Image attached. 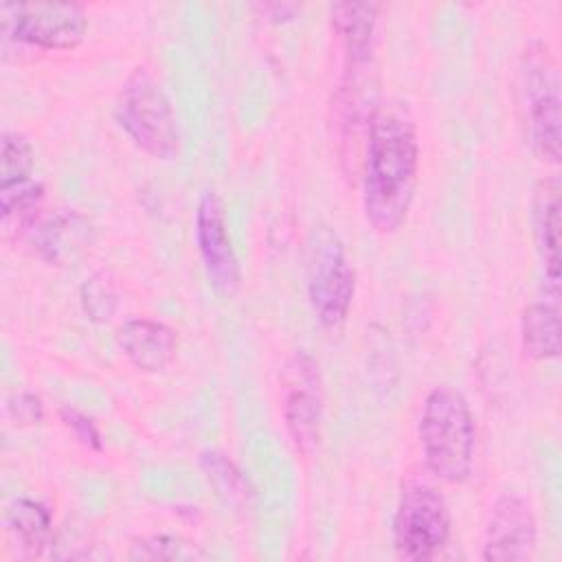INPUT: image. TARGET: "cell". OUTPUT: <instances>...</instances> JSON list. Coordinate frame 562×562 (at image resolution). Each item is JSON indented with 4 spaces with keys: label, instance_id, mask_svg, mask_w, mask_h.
Returning <instances> with one entry per match:
<instances>
[{
    "label": "cell",
    "instance_id": "19",
    "mask_svg": "<svg viewBox=\"0 0 562 562\" xmlns=\"http://www.w3.org/2000/svg\"><path fill=\"white\" fill-rule=\"evenodd\" d=\"M33 178V145L20 132H4L0 138V187Z\"/></svg>",
    "mask_w": 562,
    "mask_h": 562
},
{
    "label": "cell",
    "instance_id": "13",
    "mask_svg": "<svg viewBox=\"0 0 562 562\" xmlns=\"http://www.w3.org/2000/svg\"><path fill=\"white\" fill-rule=\"evenodd\" d=\"M378 11H380V4L375 2L331 4V24L345 46V59H347L345 72H362L369 66Z\"/></svg>",
    "mask_w": 562,
    "mask_h": 562
},
{
    "label": "cell",
    "instance_id": "14",
    "mask_svg": "<svg viewBox=\"0 0 562 562\" xmlns=\"http://www.w3.org/2000/svg\"><path fill=\"white\" fill-rule=\"evenodd\" d=\"M533 235L553 294L560 288V187L558 180H542L533 193Z\"/></svg>",
    "mask_w": 562,
    "mask_h": 562
},
{
    "label": "cell",
    "instance_id": "12",
    "mask_svg": "<svg viewBox=\"0 0 562 562\" xmlns=\"http://www.w3.org/2000/svg\"><path fill=\"white\" fill-rule=\"evenodd\" d=\"M22 231L37 257L57 266L75 259L90 241V226L75 211H59L48 217L35 215Z\"/></svg>",
    "mask_w": 562,
    "mask_h": 562
},
{
    "label": "cell",
    "instance_id": "16",
    "mask_svg": "<svg viewBox=\"0 0 562 562\" xmlns=\"http://www.w3.org/2000/svg\"><path fill=\"white\" fill-rule=\"evenodd\" d=\"M522 349L533 360H551L560 356V310L558 303H529L520 318Z\"/></svg>",
    "mask_w": 562,
    "mask_h": 562
},
{
    "label": "cell",
    "instance_id": "18",
    "mask_svg": "<svg viewBox=\"0 0 562 562\" xmlns=\"http://www.w3.org/2000/svg\"><path fill=\"white\" fill-rule=\"evenodd\" d=\"M83 314L94 323H108L119 307V288L110 270L92 272L79 288Z\"/></svg>",
    "mask_w": 562,
    "mask_h": 562
},
{
    "label": "cell",
    "instance_id": "20",
    "mask_svg": "<svg viewBox=\"0 0 562 562\" xmlns=\"http://www.w3.org/2000/svg\"><path fill=\"white\" fill-rule=\"evenodd\" d=\"M132 560H195L206 558V553L189 540H182L178 536L156 533L140 538L136 544H132L130 551Z\"/></svg>",
    "mask_w": 562,
    "mask_h": 562
},
{
    "label": "cell",
    "instance_id": "22",
    "mask_svg": "<svg viewBox=\"0 0 562 562\" xmlns=\"http://www.w3.org/2000/svg\"><path fill=\"white\" fill-rule=\"evenodd\" d=\"M7 413L18 424H40L44 419V404L31 391H18L7 400Z\"/></svg>",
    "mask_w": 562,
    "mask_h": 562
},
{
    "label": "cell",
    "instance_id": "5",
    "mask_svg": "<svg viewBox=\"0 0 562 562\" xmlns=\"http://www.w3.org/2000/svg\"><path fill=\"white\" fill-rule=\"evenodd\" d=\"M356 294V270L347 259L345 244L329 226H318L310 239L307 299L316 321L336 329L349 316Z\"/></svg>",
    "mask_w": 562,
    "mask_h": 562
},
{
    "label": "cell",
    "instance_id": "21",
    "mask_svg": "<svg viewBox=\"0 0 562 562\" xmlns=\"http://www.w3.org/2000/svg\"><path fill=\"white\" fill-rule=\"evenodd\" d=\"M59 417L64 422V426L77 437L79 443H83L86 448L99 452L103 448V439L101 432L97 428V424L81 411L72 408V406H61L59 408Z\"/></svg>",
    "mask_w": 562,
    "mask_h": 562
},
{
    "label": "cell",
    "instance_id": "8",
    "mask_svg": "<svg viewBox=\"0 0 562 562\" xmlns=\"http://www.w3.org/2000/svg\"><path fill=\"white\" fill-rule=\"evenodd\" d=\"M281 411L296 450L312 454L321 439L323 386L318 362L307 351H294L281 371Z\"/></svg>",
    "mask_w": 562,
    "mask_h": 562
},
{
    "label": "cell",
    "instance_id": "6",
    "mask_svg": "<svg viewBox=\"0 0 562 562\" xmlns=\"http://www.w3.org/2000/svg\"><path fill=\"white\" fill-rule=\"evenodd\" d=\"M4 40L42 50H70L88 33V13L77 2H2Z\"/></svg>",
    "mask_w": 562,
    "mask_h": 562
},
{
    "label": "cell",
    "instance_id": "3",
    "mask_svg": "<svg viewBox=\"0 0 562 562\" xmlns=\"http://www.w3.org/2000/svg\"><path fill=\"white\" fill-rule=\"evenodd\" d=\"M114 119L130 140L151 158H178V116L160 81L147 68H134L123 81L114 101Z\"/></svg>",
    "mask_w": 562,
    "mask_h": 562
},
{
    "label": "cell",
    "instance_id": "11",
    "mask_svg": "<svg viewBox=\"0 0 562 562\" xmlns=\"http://www.w3.org/2000/svg\"><path fill=\"white\" fill-rule=\"evenodd\" d=\"M116 345L125 358L145 373L162 371L178 351V334L162 321L134 316L119 325Z\"/></svg>",
    "mask_w": 562,
    "mask_h": 562
},
{
    "label": "cell",
    "instance_id": "1",
    "mask_svg": "<svg viewBox=\"0 0 562 562\" xmlns=\"http://www.w3.org/2000/svg\"><path fill=\"white\" fill-rule=\"evenodd\" d=\"M419 173V136L404 101L373 108L362 167V211L373 231L395 233L411 211Z\"/></svg>",
    "mask_w": 562,
    "mask_h": 562
},
{
    "label": "cell",
    "instance_id": "15",
    "mask_svg": "<svg viewBox=\"0 0 562 562\" xmlns=\"http://www.w3.org/2000/svg\"><path fill=\"white\" fill-rule=\"evenodd\" d=\"M7 529L24 558H37L53 538V514L35 498H15L7 507Z\"/></svg>",
    "mask_w": 562,
    "mask_h": 562
},
{
    "label": "cell",
    "instance_id": "2",
    "mask_svg": "<svg viewBox=\"0 0 562 562\" xmlns=\"http://www.w3.org/2000/svg\"><path fill=\"white\" fill-rule=\"evenodd\" d=\"M419 446L428 472L443 483H463L474 463L476 424L461 391L450 384L430 389L419 415Z\"/></svg>",
    "mask_w": 562,
    "mask_h": 562
},
{
    "label": "cell",
    "instance_id": "4",
    "mask_svg": "<svg viewBox=\"0 0 562 562\" xmlns=\"http://www.w3.org/2000/svg\"><path fill=\"white\" fill-rule=\"evenodd\" d=\"M452 516L441 492L419 479L402 485L393 516V547L402 560L437 558L450 540Z\"/></svg>",
    "mask_w": 562,
    "mask_h": 562
},
{
    "label": "cell",
    "instance_id": "7",
    "mask_svg": "<svg viewBox=\"0 0 562 562\" xmlns=\"http://www.w3.org/2000/svg\"><path fill=\"white\" fill-rule=\"evenodd\" d=\"M522 99L527 110V127L536 151L551 160H560V83L547 46L533 44L522 55L520 68Z\"/></svg>",
    "mask_w": 562,
    "mask_h": 562
},
{
    "label": "cell",
    "instance_id": "17",
    "mask_svg": "<svg viewBox=\"0 0 562 562\" xmlns=\"http://www.w3.org/2000/svg\"><path fill=\"white\" fill-rule=\"evenodd\" d=\"M200 463H202V470L206 472L209 483L217 490V494L224 498L226 505L237 509H246L250 505L252 490L246 476L241 474V470L228 459V454L220 450H206L202 452Z\"/></svg>",
    "mask_w": 562,
    "mask_h": 562
},
{
    "label": "cell",
    "instance_id": "9",
    "mask_svg": "<svg viewBox=\"0 0 562 562\" xmlns=\"http://www.w3.org/2000/svg\"><path fill=\"white\" fill-rule=\"evenodd\" d=\"M195 244L213 288L233 296L241 285V268L233 248L224 204L215 191H204L195 209Z\"/></svg>",
    "mask_w": 562,
    "mask_h": 562
},
{
    "label": "cell",
    "instance_id": "10",
    "mask_svg": "<svg viewBox=\"0 0 562 562\" xmlns=\"http://www.w3.org/2000/svg\"><path fill=\"white\" fill-rule=\"evenodd\" d=\"M538 542L531 505L518 494H501L485 525L481 558L487 562L529 560Z\"/></svg>",
    "mask_w": 562,
    "mask_h": 562
}]
</instances>
